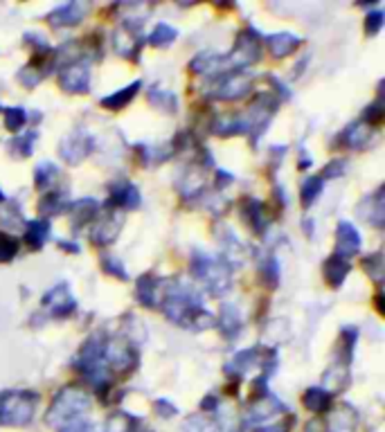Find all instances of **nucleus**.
I'll return each instance as SVG.
<instances>
[{
    "label": "nucleus",
    "instance_id": "f257e3e1",
    "mask_svg": "<svg viewBox=\"0 0 385 432\" xmlns=\"http://www.w3.org/2000/svg\"><path fill=\"white\" fill-rule=\"evenodd\" d=\"M160 304L165 306V316L183 329L203 331V329H212L217 324L212 313L203 306L201 293L189 284H185L183 279H171L165 288V297Z\"/></svg>",
    "mask_w": 385,
    "mask_h": 432
},
{
    "label": "nucleus",
    "instance_id": "f03ea898",
    "mask_svg": "<svg viewBox=\"0 0 385 432\" xmlns=\"http://www.w3.org/2000/svg\"><path fill=\"white\" fill-rule=\"evenodd\" d=\"M191 273H194V277L214 297L226 295L232 288V266L223 257H214L196 250L191 255Z\"/></svg>",
    "mask_w": 385,
    "mask_h": 432
},
{
    "label": "nucleus",
    "instance_id": "7ed1b4c3",
    "mask_svg": "<svg viewBox=\"0 0 385 432\" xmlns=\"http://www.w3.org/2000/svg\"><path fill=\"white\" fill-rule=\"evenodd\" d=\"M104 344H106L104 333H97L90 340H86L77 353V363H74L77 372L102 394L111 385V372L106 370V363H104Z\"/></svg>",
    "mask_w": 385,
    "mask_h": 432
},
{
    "label": "nucleus",
    "instance_id": "20e7f679",
    "mask_svg": "<svg viewBox=\"0 0 385 432\" xmlns=\"http://www.w3.org/2000/svg\"><path fill=\"white\" fill-rule=\"evenodd\" d=\"M90 410V396L86 394L81 387L68 385L55 396L50 410H48V424L55 428L70 426L74 421H81L83 414Z\"/></svg>",
    "mask_w": 385,
    "mask_h": 432
},
{
    "label": "nucleus",
    "instance_id": "39448f33",
    "mask_svg": "<svg viewBox=\"0 0 385 432\" xmlns=\"http://www.w3.org/2000/svg\"><path fill=\"white\" fill-rule=\"evenodd\" d=\"M39 394L12 390L0 394V426H27L34 419Z\"/></svg>",
    "mask_w": 385,
    "mask_h": 432
},
{
    "label": "nucleus",
    "instance_id": "423d86ee",
    "mask_svg": "<svg viewBox=\"0 0 385 432\" xmlns=\"http://www.w3.org/2000/svg\"><path fill=\"white\" fill-rule=\"evenodd\" d=\"M277 106H280V100H277L275 95L271 93H264L259 95L257 100L250 104L248 108V113L241 115L243 117V124H245V131H248V137H250V142H257L264 131L269 128L271 120H273V115L277 111Z\"/></svg>",
    "mask_w": 385,
    "mask_h": 432
},
{
    "label": "nucleus",
    "instance_id": "0eeeda50",
    "mask_svg": "<svg viewBox=\"0 0 385 432\" xmlns=\"http://www.w3.org/2000/svg\"><path fill=\"white\" fill-rule=\"evenodd\" d=\"M262 57V34L252 25L245 27L241 34L237 36L234 50L228 54L232 70H241L245 66H252Z\"/></svg>",
    "mask_w": 385,
    "mask_h": 432
},
{
    "label": "nucleus",
    "instance_id": "6e6552de",
    "mask_svg": "<svg viewBox=\"0 0 385 432\" xmlns=\"http://www.w3.org/2000/svg\"><path fill=\"white\" fill-rule=\"evenodd\" d=\"M104 363L106 370L115 374H128L137 365V351L133 349V342L128 340H109L104 344Z\"/></svg>",
    "mask_w": 385,
    "mask_h": 432
},
{
    "label": "nucleus",
    "instance_id": "1a4fd4ad",
    "mask_svg": "<svg viewBox=\"0 0 385 432\" xmlns=\"http://www.w3.org/2000/svg\"><path fill=\"white\" fill-rule=\"evenodd\" d=\"M250 88H252V74L234 70V72L221 74V77L214 81L212 97H217V100H223V102H234L248 95Z\"/></svg>",
    "mask_w": 385,
    "mask_h": 432
},
{
    "label": "nucleus",
    "instance_id": "9d476101",
    "mask_svg": "<svg viewBox=\"0 0 385 432\" xmlns=\"http://www.w3.org/2000/svg\"><path fill=\"white\" fill-rule=\"evenodd\" d=\"M95 149V137L86 131V128H74L72 133L59 142V156L68 162V165H79L86 160Z\"/></svg>",
    "mask_w": 385,
    "mask_h": 432
},
{
    "label": "nucleus",
    "instance_id": "9b49d317",
    "mask_svg": "<svg viewBox=\"0 0 385 432\" xmlns=\"http://www.w3.org/2000/svg\"><path fill=\"white\" fill-rule=\"evenodd\" d=\"M41 306L50 318H68L77 311V299L72 297L66 284H59L41 297Z\"/></svg>",
    "mask_w": 385,
    "mask_h": 432
},
{
    "label": "nucleus",
    "instance_id": "f8f14e48",
    "mask_svg": "<svg viewBox=\"0 0 385 432\" xmlns=\"http://www.w3.org/2000/svg\"><path fill=\"white\" fill-rule=\"evenodd\" d=\"M59 86L70 95H83L90 90V70L83 61H72L59 72Z\"/></svg>",
    "mask_w": 385,
    "mask_h": 432
},
{
    "label": "nucleus",
    "instance_id": "ddd939ff",
    "mask_svg": "<svg viewBox=\"0 0 385 432\" xmlns=\"http://www.w3.org/2000/svg\"><path fill=\"white\" fill-rule=\"evenodd\" d=\"M140 29L133 27V23H124L113 32V50L120 54L124 59H137V54H140Z\"/></svg>",
    "mask_w": 385,
    "mask_h": 432
},
{
    "label": "nucleus",
    "instance_id": "4468645a",
    "mask_svg": "<svg viewBox=\"0 0 385 432\" xmlns=\"http://www.w3.org/2000/svg\"><path fill=\"white\" fill-rule=\"evenodd\" d=\"M189 70L194 74H226V72H234L230 66L228 54H217V52H201L196 54L189 63Z\"/></svg>",
    "mask_w": 385,
    "mask_h": 432
},
{
    "label": "nucleus",
    "instance_id": "2eb2a0df",
    "mask_svg": "<svg viewBox=\"0 0 385 432\" xmlns=\"http://www.w3.org/2000/svg\"><path fill=\"white\" fill-rule=\"evenodd\" d=\"M88 9H90V5L79 3V0H74V3H66V5L57 7L55 12L48 14V23L52 27H74L86 18Z\"/></svg>",
    "mask_w": 385,
    "mask_h": 432
},
{
    "label": "nucleus",
    "instance_id": "dca6fc26",
    "mask_svg": "<svg viewBox=\"0 0 385 432\" xmlns=\"http://www.w3.org/2000/svg\"><path fill=\"white\" fill-rule=\"evenodd\" d=\"M277 412H286L284 403L277 396H273L271 392H266L264 396H255V401L248 410V424L264 426L269 419L277 417Z\"/></svg>",
    "mask_w": 385,
    "mask_h": 432
},
{
    "label": "nucleus",
    "instance_id": "f3484780",
    "mask_svg": "<svg viewBox=\"0 0 385 432\" xmlns=\"http://www.w3.org/2000/svg\"><path fill=\"white\" fill-rule=\"evenodd\" d=\"M140 191L133 185V182H126V180H120L115 182L111 187V198L106 203V208H117V210H137L140 208Z\"/></svg>",
    "mask_w": 385,
    "mask_h": 432
},
{
    "label": "nucleus",
    "instance_id": "a211bd4d",
    "mask_svg": "<svg viewBox=\"0 0 385 432\" xmlns=\"http://www.w3.org/2000/svg\"><path fill=\"white\" fill-rule=\"evenodd\" d=\"M360 252V234L349 221H340L336 228V257L349 259Z\"/></svg>",
    "mask_w": 385,
    "mask_h": 432
},
{
    "label": "nucleus",
    "instance_id": "6ab92c4d",
    "mask_svg": "<svg viewBox=\"0 0 385 432\" xmlns=\"http://www.w3.org/2000/svg\"><path fill=\"white\" fill-rule=\"evenodd\" d=\"M356 214L363 221H367L374 228H383L385 223V203H383V187L365 196L356 208Z\"/></svg>",
    "mask_w": 385,
    "mask_h": 432
},
{
    "label": "nucleus",
    "instance_id": "aec40b11",
    "mask_svg": "<svg viewBox=\"0 0 385 432\" xmlns=\"http://www.w3.org/2000/svg\"><path fill=\"white\" fill-rule=\"evenodd\" d=\"M122 212H109L106 216H102V219L97 221V225L93 228V243L95 245H111L117 234H120L122 230Z\"/></svg>",
    "mask_w": 385,
    "mask_h": 432
},
{
    "label": "nucleus",
    "instance_id": "412c9836",
    "mask_svg": "<svg viewBox=\"0 0 385 432\" xmlns=\"http://www.w3.org/2000/svg\"><path fill=\"white\" fill-rule=\"evenodd\" d=\"M176 187L180 189L185 198H194L205 189V174H203V167L198 165H189L183 176H176Z\"/></svg>",
    "mask_w": 385,
    "mask_h": 432
},
{
    "label": "nucleus",
    "instance_id": "4be33fe9",
    "mask_svg": "<svg viewBox=\"0 0 385 432\" xmlns=\"http://www.w3.org/2000/svg\"><path fill=\"white\" fill-rule=\"evenodd\" d=\"M241 214H243V221L248 223V228H250L255 234H264V232H266L269 219H266L264 203H262L259 198L245 196V198L241 201Z\"/></svg>",
    "mask_w": 385,
    "mask_h": 432
},
{
    "label": "nucleus",
    "instance_id": "5701e85b",
    "mask_svg": "<svg viewBox=\"0 0 385 432\" xmlns=\"http://www.w3.org/2000/svg\"><path fill=\"white\" fill-rule=\"evenodd\" d=\"M160 279L154 275H142L135 282V297L144 309H158L160 306Z\"/></svg>",
    "mask_w": 385,
    "mask_h": 432
},
{
    "label": "nucleus",
    "instance_id": "b1692460",
    "mask_svg": "<svg viewBox=\"0 0 385 432\" xmlns=\"http://www.w3.org/2000/svg\"><path fill=\"white\" fill-rule=\"evenodd\" d=\"M70 216H72V230H81L86 223H90L93 219H97V212H100V203L86 196L70 203Z\"/></svg>",
    "mask_w": 385,
    "mask_h": 432
},
{
    "label": "nucleus",
    "instance_id": "393cba45",
    "mask_svg": "<svg viewBox=\"0 0 385 432\" xmlns=\"http://www.w3.org/2000/svg\"><path fill=\"white\" fill-rule=\"evenodd\" d=\"M259 365L262 367V353L257 347H250V349H243L239 351L234 358L226 365V374H230L232 378H241L248 370Z\"/></svg>",
    "mask_w": 385,
    "mask_h": 432
},
{
    "label": "nucleus",
    "instance_id": "a878e982",
    "mask_svg": "<svg viewBox=\"0 0 385 432\" xmlns=\"http://www.w3.org/2000/svg\"><path fill=\"white\" fill-rule=\"evenodd\" d=\"M358 424L356 410L349 403H340L329 417V432H354Z\"/></svg>",
    "mask_w": 385,
    "mask_h": 432
},
{
    "label": "nucleus",
    "instance_id": "bb28decb",
    "mask_svg": "<svg viewBox=\"0 0 385 432\" xmlns=\"http://www.w3.org/2000/svg\"><path fill=\"white\" fill-rule=\"evenodd\" d=\"M299 43H302V39L295 36V34H288V32L271 34L269 39H266V46H269V50L275 59H284V57H288V54H293L299 48Z\"/></svg>",
    "mask_w": 385,
    "mask_h": 432
},
{
    "label": "nucleus",
    "instance_id": "cd10ccee",
    "mask_svg": "<svg viewBox=\"0 0 385 432\" xmlns=\"http://www.w3.org/2000/svg\"><path fill=\"white\" fill-rule=\"evenodd\" d=\"M140 88H142V81L137 79L133 83L124 86V88L115 90L113 95L104 97L100 104H102V108H106V111H122V108H126L128 104L133 102V97L137 95V90H140Z\"/></svg>",
    "mask_w": 385,
    "mask_h": 432
},
{
    "label": "nucleus",
    "instance_id": "c85d7f7f",
    "mask_svg": "<svg viewBox=\"0 0 385 432\" xmlns=\"http://www.w3.org/2000/svg\"><path fill=\"white\" fill-rule=\"evenodd\" d=\"M342 140V144H345L347 149H365L370 144V140H372V128L365 124V122H354V124H349L345 131H342L340 135Z\"/></svg>",
    "mask_w": 385,
    "mask_h": 432
},
{
    "label": "nucleus",
    "instance_id": "c756f323",
    "mask_svg": "<svg viewBox=\"0 0 385 432\" xmlns=\"http://www.w3.org/2000/svg\"><path fill=\"white\" fill-rule=\"evenodd\" d=\"M349 270H351V266H349L347 259L331 255L325 262V279H327V284L331 288H340L342 284H345Z\"/></svg>",
    "mask_w": 385,
    "mask_h": 432
},
{
    "label": "nucleus",
    "instance_id": "7c9ffc66",
    "mask_svg": "<svg viewBox=\"0 0 385 432\" xmlns=\"http://www.w3.org/2000/svg\"><path fill=\"white\" fill-rule=\"evenodd\" d=\"M302 403L309 412L313 414H325L331 410V403H334V394L329 390H323V387H311V390H306L304 396H302Z\"/></svg>",
    "mask_w": 385,
    "mask_h": 432
},
{
    "label": "nucleus",
    "instance_id": "2f4dec72",
    "mask_svg": "<svg viewBox=\"0 0 385 432\" xmlns=\"http://www.w3.org/2000/svg\"><path fill=\"white\" fill-rule=\"evenodd\" d=\"M50 239V221L46 219H34L25 221V243L32 250H41Z\"/></svg>",
    "mask_w": 385,
    "mask_h": 432
},
{
    "label": "nucleus",
    "instance_id": "473e14b6",
    "mask_svg": "<svg viewBox=\"0 0 385 432\" xmlns=\"http://www.w3.org/2000/svg\"><path fill=\"white\" fill-rule=\"evenodd\" d=\"M241 329H243V320H241L239 309L234 304H223L221 306V333L228 340H234L241 333Z\"/></svg>",
    "mask_w": 385,
    "mask_h": 432
},
{
    "label": "nucleus",
    "instance_id": "72a5a7b5",
    "mask_svg": "<svg viewBox=\"0 0 385 432\" xmlns=\"http://www.w3.org/2000/svg\"><path fill=\"white\" fill-rule=\"evenodd\" d=\"M212 133L219 137H232V135H248L241 115H223L212 122Z\"/></svg>",
    "mask_w": 385,
    "mask_h": 432
},
{
    "label": "nucleus",
    "instance_id": "f704fd0d",
    "mask_svg": "<svg viewBox=\"0 0 385 432\" xmlns=\"http://www.w3.org/2000/svg\"><path fill=\"white\" fill-rule=\"evenodd\" d=\"M70 208V203L66 198V194H59V191H52V194H46V196L41 198L39 203V214L41 219H50V216H57L61 212H66Z\"/></svg>",
    "mask_w": 385,
    "mask_h": 432
},
{
    "label": "nucleus",
    "instance_id": "c9c22d12",
    "mask_svg": "<svg viewBox=\"0 0 385 432\" xmlns=\"http://www.w3.org/2000/svg\"><path fill=\"white\" fill-rule=\"evenodd\" d=\"M147 97H149V104L158 108V111H163V113H176L178 111V97L171 90L154 86V88H149Z\"/></svg>",
    "mask_w": 385,
    "mask_h": 432
},
{
    "label": "nucleus",
    "instance_id": "e433bc0d",
    "mask_svg": "<svg viewBox=\"0 0 385 432\" xmlns=\"http://www.w3.org/2000/svg\"><path fill=\"white\" fill-rule=\"evenodd\" d=\"M59 178H61V169L55 165V162H50V160L41 162V165L36 167V171H34V185H36V189H50Z\"/></svg>",
    "mask_w": 385,
    "mask_h": 432
},
{
    "label": "nucleus",
    "instance_id": "4c0bfd02",
    "mask_svg": "<svg viewBox=\"0 0 385 432\" xmlns=\"http://www.w3.org/2000/svg\"><path fill=\"white\" fill-rule=\"evenodd\" d=\"M259 279L262 284L269 288V290H275L280 286V262H277V257H266L262 266H259Z\"/></svg>",
    "mask_w": 385,
    "mask_h": 432
},
{
    "label": "nucleus",
    "instance_id": "58836bf2",
    "mask_svg": "<svg viewBox=\"0 0 385 432\" xmlns=\"http://www.w3.org/2000/svg\"><path fill=\"white\" fill-rule=\"evenodd\" d=\"M36 137H39L36 131H27L23 135L14 137L12 142H9V154H12L14 158H29L32 151H34Z\"/></svg>",
    "mask_w": 385,
    "mask_h": 432
},
{
    "label": "nucleus",
    "instance_id": "ea45409f",
    "mask_svg": "<svg viewBox=\"0 0 385 432\" xmlns=\"http://www.w3.org/2000/svg\"><path fill=\"white\" fill-rule=\"evenodd\" d=\"M325 180L320 176H311L302 182V189H299V198H302V208H311V205L318 201V196L323 194Z\"/></svg>",
    "mask_w": 385,
    "mask_h": 432
},
{
    "label": "nucleus",
    "instance_id": "a19ab883",
    "mask_svg": "<svg viewBox=\"0 0 385 432\" xmlns=\"http://www.w3.org/2000/svg\"><path fill=\"white\" fill-rule=\"evenodd\" d=\"M176 36H178V32L174 27H169L167 23H158L151 29V34H149V46L151 48H167L176 41Z\"/></svg>",
    "mask_w": 385,
    "mask_h": 432
},
{
    "label": "nucleus",
    "instance_id": "79ce46f5",
    "mask_svg": "<svg viewBox=\"0 0 385 432\" xmlns=\"http://www.w3.org/2000/svg\"><path fill=\"white\" fill-rule=\"evenodd\" d=\"M183 432H223L219 424L205 417H189L183 424Z\"/></svg>",
    "mask_w": 385,
    "mask_h": 432
},
{
    "label": "nucleus",
    "instance_id": "37998d69",
    "mask_svg": "<svg viewBox=\"0 0 385 432\" xmlns=\"http://www.w3.org/2000/svg\"><path fill=\"white\" fill-rule=\"evenodd\" d=\"M106 432H135V419L126 412H115L109 419V428Z\"/></svg>",
    "mask_w": 385,
    "mask_h": 432
},
{
    "label": "nucleus",
    "instance_id": "c03bdc74",
    "mask_svg": "<svg viewBox=\"0 0 385 432\" xmlns=\"http://www.w3.org/2000/svg\"><path fill=\"white\" fill-rule=\"evenodd\" d=\"M18 252V241L12 234L0 230V264H9Z\"/></svg>",
    "mask_w": 385,
    "mask_h": 432
},
{
    "label": "nucleus",
    "instance_id": "a18cd8bd",
    "mask_svg": "<svg viewBox=\"0 0 385 432\" xmlns=\"http://www.w3.org/2000/svg\"><path fill=\"white\" fill-rule=\"evenodd\" d=\"M27 122V113L20 106H9L5 108V126L9 131H20Z\"/></svg>",
    "mask_w": 385,
    "mask_h": 432
},
{
    "label": "nucleus",
    "instance_id": "49530a36",
    "mask_svg": "<svg viewBox=\"0 0 385 432\" xmlns=\"http://www.w3.org/2000/svg\"><path fill=\"white\" fill-rule=\"evenodd\" d=\"M363 268H365V273H367L377 284L383 282V255H381V252H374V255H370V257L363 259Z\"/></svg>",
    "mask_w": 385,
    "mask_h": 432
},
{
    "label": "nucleus",
    "instance_id": "de8ad7c7",
    "mask_svg": "<svg viewBox=\"0 0 385 432\" xmlns=\"http://www.w3.org/2000/svg\"><path fill=\"white\" fill-rule=\"evenodd\" d=\"M102 270H106L111 277H117L122 279V282H126L128 279V273L124 270V266L120 264V259H115L113 255H102Z\"/></svg>",
    "mask_w": 385,
    "mask_h": 432
},
{
    "label": "nucleus",
    "instance_id": "09e8293b",
    "mask_svg": "<svg viewBox=\"0 0 385 432\" xmlns=\"http://www.w3.org/2000/svg\"><path fill=\"white\" fill-rule=\"evenodd\" d=\"M347 174V160H342V158H338V160H331L329 162V165L323 169V176H320V178H331V180H334V178H340V176H345Z\"/></svg>",
    "mask_w": 385,
    "mask_h": 432
},
{
    "label": "nucleus",
    "instance_id": "8fccbe9b",
    "mask_svg": "<svg viewBox=\"0 0 385 432\" xmlns=\"http://www.w3.org/2000/svg\"><path fill=\"white\" fill-rule=\"evenodd\" d=\"M365 122L370 128H377V126H381V122H383V108H381V102H374V104H370L367 108H365Z\"/></svg>",
    "mask_w": 385,
    "mask_h": 432
},
{
    "label": "nucleus",
    "instance_id": "3c124183",
    "mask_svg": "<svg viewBox=\"0 0 385 432\" xmlns=\"http://www.w3.org/2000/svg\"><path fill=\"white\" fill-rule=\"evenodd\" d=\"M16 216H20L18 203H16V201H7V210L0 212V221L7 223V225H20V223H25V221H18Z\"/></svg>",
    "mask_w": 385,
    "mask_h": 432
},
{
    "label": "nucleus",
    "instance_id": "603ef678",
    "mask_svg": "<svg viewBox=\"0 0 385 432\" xmlns=\"http://www.w3.org/2000/svg\"><path fill=\"white\" fill-rule=\"evenodd\" d=\"M383 27V12H370L365 16V32H367V36H377L379 32Z\"/></svg>",
    "mask_w": 385,
    "mask_h": 432
},
{
    "label": "nucleus",
    "instance_id": "864d4df0",
    "mask_svg": "<svg viewBox=\"0 0 385 432\" xmlns=\"http://www.w3.org/2000/svg\"><path fill=\"white\" fill-rule=\"evenodd\" d=\"M154 410H156V414L163 417V419H169V417H176V414H178V407H176L174 403H169L167 398H156V401H154Z\"/></svg>",
    "mask_w": 385,
    "mask_h": 432
},
{
    "label": "nucleus",
    "instance_id": "5fc2aeb1",
    "mask_svg": "<svg viewBox=\"0 0 385 432\" xmlns=\"http://www.w3.org/2000/svg\"><path fill=\"white\" fill-rule=\"evenodd\" d=\"M59 432H104L100 426H95V424H88V421H74V424L70 426H63L59 428Z\"/></svg>",
    "mask_w": 385,
    "mask_h": 432
},
{
    "label": "nucleus",
    "instance_id": "6e6d98bb",
    "mask_svg": "<svg viewBox=\"0 0 385 432\" xmlns=\"http://www.w3.org/2000/svg\"><path fill=\"white\" fill-rule=\"evenodd\" d=\"M201 407L205 410V412H217V407H219V398L214 396V394H210V396H205L201 401Z\"/></svg>",
    "mask_w": 385,
    "mask_h": 432
},
{
    "label": "nucleus",
    "instance_id": "4d7b16f0",
    "mask_svg": "<svg viewBox=\"0 0 385 432\" xmlns=\"http://www.w3.org/2000/svg\"><path fill=\"white\" fill-rule=\"evenodd\" d=\"M232 180H234V176L228 174V171H217V187H228Z\"/></svg>",
    "mask_w": 385,
    "mask_h": 432
},
{
    "label": "nucleus",
    "instance_id": "13d9d810",
    "mask_svg": "<svg viewBox=\"0 0 385 432\" xmlns=\"http://www.w3.org/2000/svg\"><path fill=\"white\" fill-rule=\"evenodd\" d=\"M59 248L68 250L70 255H77V252H79V245H77V243H70V241H59Z\"/></svg>",
    "mask_w": 385,
    "mask_h": 432
},
{
    "label": "nucleus",
    "instance_id": "bf43d9fd",
    "mask_svg": "<svg viewBox=\"0 0 385 432\" xmlns=\"http://www.w3.org/2000/svg\"><path fill=\"white\" fill-rule=\"evenodd\" d=\"M311 167V158L306 156V151H302V154H299V169H309Z\"/></svg>",
    "mask_w": 385,
    "mask_h": 432
},
{
    "label": "nucleus",
    "instance_id": "052dcab7",
    "mask_svg": "<svg viewBox=\"0 0 385 432\" xmlns=\"http://www.w3.org/2000/svg\"><path fill=\"white\" fill-rule=\"evenodd\" d=\"M306 432H320V421H309Z\"/></svg>",
    "mask_w": 385,
    "mask_h": 432
},
{
    "label": "nucleus",
    "instance_id": "680f3d73",
    "mask_svg": "<svg viewBox=\"0 0 385 432\" xmlns=\"http://www.w3.org/2000/svg\"><path fill=\"white\" fill-rule=\"evenodd\" d=\"M377 306H379V311L383 313V293H379V295H377Z\"/></svg>",
    "mask_w": 385,
    "mask_h": 432
},
{
    "label": "nucleus",
    "instance_id": "e2e57ef3",
    "mask_svg": "<svg viewBox=\"0 0 385 432\" xmlns=\"http://www.w3.org/2000/svg\"><path fill=\"white\" fill-rule=\"evenodd\" d=\"M0 203H5V194L3 191H0Z\"/></svg>",
    "mask_w": 385,
    "mask_h": 432
},
{
    "label": "nucleus",
    "instance_id": "0e129e2a",
    "mask_svg": "<svg viewBox=\"0 0 385 432\" xmlns=\"http://www.w3.org/2000/svg\"><path fill=\"white\" fill-rule=\"evenodd\" d=\"M144 432H149V430H144Z\"/></svg>",
    "mask_w": 385,
    "mask_h": 432
}]
</instances>
